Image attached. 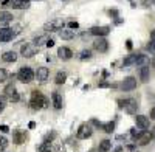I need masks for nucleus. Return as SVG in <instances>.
Here are the masks:
<instances>
[{"mask_svg": "<svg viewBox=\"0 0 155 152\" xmlns=\"http://www.w3.org/2000/svg\"><path fill=\"white\" fill-rule=\"evenodd\" d=\"M135 87H137V79L134 78V76H127V78L121 82V90L123 92H130Z\"/></svg>", "mask_w": 155, "mask_h": 152, "instance_id": "obj_6", "label": "nucleus"}, {"mask_svg": "<svg viewBox=\"0 0 155 152\" xmlns=\"http://www.w3.org/2000/svg\"><path fill=\"white\" fill-rule=\"evenodd\" d=\"M126 45H127V50H132V41H126Z\"/></svg>", "mask_w": 155, "mask_h": 152, "instance_id": "obj_42", "label": "nucleus"}, {"mask_svg": "<svg viewBox=\"0 0 155 152\" xmlns=\"http://www.w3.org/2000/svg\"><path fill=\"white\" fill-rule=\"evenodd\" d=\"M12 8L16 9H28L30 0H12Z\"/></svg>", "mask_w": 155, "mask_h": 152, "instance_id": "obj_18", "label": "nucleus"}, {"mask_svg": "<svg viewBox=\"0 0 155 152\" xmlns=\"http://www.w3.org/2000/svg\"><path fill=\"white\" fill-rule=\"evenodd\" d=\"M2 59L5 61V62H16L17 61V53L16 51H5L3 55H2Z\"/></svg>", "mask_w": 155, "mask_h": 152, "instance_id": "obj_19", "label": "nucleus"}, {"mask_svg": "<svg viewBox=\"0 0 155 152\" xmlns=\"http://www.w3.org/2000/svg\"><path fill=\"white\" fill-rule=\"evenodd\" d=\"M93 48L99 53H106L109 50V41L106 39V37H98V39L93 42Z\"/></svg>", "mask_w": 155, "mask_h": 152, "instance_id": "obj_5", "label": "nucleus"}, {"mask_svg": "<svg viewBox=\"0 0 155 152\" xmlns=\"http://www.w3.org/2000/svg\"><path fill=\"white\" fill-rule=\"evenodd\" d=\"M135 121H137V126L141 129V131H144L149 127V118L144 117V115H137L135 117Z\"/></svg>", "mask_w": 155, "mask_h": 152, "instance_id": "obj_14", "label": "nucleus"}, {"mask_svg": "<svg viewBox=\"0 0 155 152\" xmlns=\"http://www.w3.org/2000/svg\"><path fill=\"white\" fill-rule=\"evenodd\" d=\"M112 149V141L110 140H102L99 143V152H109Z\"/></svg>", "mask_w": 155, "mask_h": 152, "instance_id": "obj_23", "label": "nucleus"}, {"mask_svg": "<svg viewBox=\"0 0 155 152\" xmlns=\"http://www.w3.org/2000/svg\"><path fill=\"white\" fill-rule=\"evenodd\" d=\"M149 64H150V59H149L147 55H138L137 56L135 65H138V67H149Z\"/></svg>", "mask_w": 155, "mask_h": 152, "instance_id": "obj_16", "label": "nucleus"}, {"mask_svg": "<svg viewBox=\"0 0 155 152\" xmlns=\"http://www.w3.org/2000/svg\"><path fill=\"white\" fill-rule=\"evenodd\" d=\"M127 149H129V150H135V146H134V144H129Z\"/></svg>", "mask_w": 155, "mask_h": 152, "instance_id": "obj_47", "label": "nucleus"}, {"mask_svg": "<svg viewBox=\"0 0 155 152\" xmlns=\"http://www.w3.org/2000/svg\"><path fill=\"white\" fill-rule=\"evenodd\" d=\"M115 152H123V147H121V146H120V147H116V149H115Z\"/></svg>", "mask_w": 155, "mask_h": 152, "instance_id": "obj_48", "label": "nucleus"}, {"mask_svg": "<svg viewBox=\"0 0 155 152\" xmlns=\"http://www.w3.org/2000/svg\"><path fill=\"white\" fill-rule=\"evenodd\" d=\"M12 22V14L8 11H0V23L5 25V23H9Z\"/></svg>", "mask_w": 155, "mask_h": 152, "instance_id": "obj_21", "label": "nucleus"}, {"mask_svg": "<svg viewBox=\"0 0 155 152\" xmlns=\"http://www.w3.org/2000/svg\"><path fill=\"white\" fill-rule=\"evenodd\" d=\"M149 76H150L149 67H141L140 68V79H141V82H147L149 81Z\"/></svg>", "mask_w": 155, "mask_h": 152, "instance_id": "obj_22", "label": "nucleus"}, {"mask_svg": "<svg viewBox=\"0 0 155 152\" xmlns=\"http://www.w3.org/2000/svg\"><path fill=\"white\" fill-rule=\"evenodd\" d=\"M153 65H155V59H153Z\"/></svg>", "mask_w": 155, "mask_h": 152, "instance_id": "obj_51", "label": "nucleus"}, {"mask_svg": "<svg viewBox=\"0 0 155 152\" xmlns=\"http://www.w3.org/2000/svg\"><path fill=\"white\" fill-rule=\"evenodd\" d=\"M12 37H16L14 36V33H12V30L11 28H8V27H5V28H2L0 30V42H9Z\"/></svg>", "mask_w": 155, "mask_h": 152, "instance_id": "obj_8", "label": "nucleus"}, {"mask_svg": "<svg viewBox=\"0 0 155 152\" xmlns=\"http://www.w3.org/2000/svg\"><path fill=\"white\" fill-rule=\"evenodd\" d=\"M110 33V27H93L90 30V34L98 36V37H106Z\"/></svg>", "mask_w": 155, "mask_h": 152, "instance_id": "obj_9", "label": "nucleus"}, {"mask_svg": "<svg viewBox=\"0 0 155 152\" xmlns=\"http://www.w3.org/2000/svg\"><path fill=\"white\" fill-rule=\"evenodd\" d=\"M0 131H2V132H5V134H6V132L9 131V127H8V126H0Z\"/></svg>", "mask_w": 155, "mask_h": 152, "instance_id": "obj_41", "label": "nucleus"}, {"mask_svg": "<svg viewBox=\"0 0 155 152\" xmlns=\"http://www.w3.org/2000/svg\"><path fill=\"white\" fill-rule=\"evenodd\" d=\"M99 87H110V84H107V82H101Z\"/></svg>", "mask_w": 155, "mask_h": 152, "instance_id": "obj_46", "label": "nucleus"}, {"mask_svg": "<svg viewBox=\"0 0 155 152\" xmlns=\"http://www.w3.org/2000/svg\"><path fill=\"white\" fill-rule=\"evenodd\" d=\"M65 79H67V73L65 71H59L56 74V78H54V82L56 84H64V82H65Z\"/></svg>", "mask_w": 155, "mask_h": 152, "instance_id": "obj_24", "label": "nucleus"}, {"mask_svg": "<svg viewBox=\"0 0 155 152\" xmlns=\"http://www.w3.org/2000/svg\"><path fill=\"white\" fill-rule=\"evenodd\" d=\"M118 106H120V109H124V106H126V99H118Z\"/></svg>", "mask_w": 155, "mask_h": 152, "instance_id": "obj_39", "label": "nucleus"}, {"mask_svg": "<svg viewBox=\"0 0 155 152\" xmlns=\"http://www.w3.org/2000/svg\"><path fill=\"white\" fill-rule=\"evenodd\" d=\"M11 30H12V33H14V36H17V34L20 33V30H22V27H20V25H14V27H12Z\"/></svg>", "mask_w": 155, "mask_h": 152, "instance_id": "obj_36", "label": "nucleus"}, {"mask_svg": "<svg viewBox=\"0 0 155 152\" xmlns=\"http://www.w3.org/2000/svg\"><path fill=\"white\" fill-rule=\"evenodd\" d=\"M48 76H50V70L47 67H39L37 71L34 73V78H37V81H41V82L47 81Z\"/></svg>", "mask_w": 155, "mask_h": 152, "instance_id": "obj_10", "label": "nucleus"}, {"mask_svg": "<svg viewBox=\"0 0 155 152\" xmlns=\"http://www.w3.org/2000/svg\"><path fill=\"white\" fill-rule=\"evenodd\" d=\"M8 79V73L5 68H0V82H5Z\"/></svg>", "mask_w": 155, "mask_h": 152, "instance_id": "obj_32", "label": "nucleus"}, {"mask_svg": "<svg viewBox=\"0 0 155 152\" xmlns=\"http://www.w3.org/2000/svg\"><path fill=\"white\" fill-rule=\"evenodd\" d=\"M68 28L70 30H76V28H79V23H78V22H70L68 23Z\"/></svg>", "mask_w": 155, "mask_h": 152, "instance_id": "obj_37", "label": "nucleus"}, {"mask_svg": "<svg viewBox=\"0 0 155 152\" xmlns=\"http://www.w3.org/2000/svg\"><path fill=\"white\" fill-rule=\"evenodd\" d=\"M150 118H152V120H155V107L150 110Z\"/></svg>", "mask_w": 155, "mask_h": 152, "instance_id": "obj_45", "label": "nucleus"}, {"mask_svg": "<svg viewBox=\"0 0 155 152\" xmlns=\"http://www.w3.org/2000/svg\"><path fill=\"white\" fill-rule=\"evenodd\" d=\"M90 58H92V50H82L81 55H79L81 61H85V59H90Z\"/></svg>", "mask_w": 155, "mask_h": 152, "instance_id": "obj_29", "label": "nucleus"}, {"mask_svg": "<svg viewBox=\"0 0 155 152\" xmlns=\"http://www.w3.org/2000/svg\"><path fill=\"white\" fill-rule=\"evenodd\" d=\"M6 103H8V98H6L5 95H2V96H0V113H2V112L5 110Z\"/></svg>", "mask_w": 155, "mask_h": 152, "instance_id": "obj_31", "label": "nucleus"}, {"mask_svg": "<svg viewBox=\"0 0 155 152\" xmlns=\"http://www.w3.org/2000/svg\"><path fill=\"white\" fill-rule=\"evenodd\" d=\"M59 36H61V39H64V41H70V39L74 37V30H61Z\"/></svg>", "mask_w": 155, "mask_h": 152, "instance_id": "obj_20", "label": "nucleus"}, {"mask_svg": "<svg viewBox=\"0 0 155 152\" xmlns=\"http://www.w3.org/2000/svg\"><path fill=\"white\" fill-rule=\"evenodd\" d=\"M146 48L149 50V51H152V53H155V42L153 41H150L147 45H146Z\"/></svg>", "mask_w": 155, "mask_h": 152, "instance_id": "obj_34", "label": "nucleus"}, {"mask_svg": "<svg viewBox=\"0 0 155 152\" xmlns=\"http://www.w3.org/2000/svg\"><path fill=\"white\" fill-rule=\"evenodd\" d=\"M124 109H126V112L127 113H137V109H138V103H137V99H134V98H129V99H126V106H124Z\"/></svg>", "mask_w": 155, "mask_h": 152, "instance_id": "obj_12", "label": "nucleus"}, {"mask_svg": "<svg viewBox=\"0 0 155 152\" xmlns=\"http://www.w3.org/2000/svg\"><path fill=\"white\" fill-rule=\"evenodd\" d=\"M141 132H143V131H137V129H132V131H130V135L134 137V140H138V137L141 135Z\"/></svg>", "mask_w": 155, "mask_h": 152, "instance_id": "obj_33", "label": "nucleus"}, {"mask_svg": "<svg viewBox=\"0 0 155 152\" xmlns=\"http://www.w3.org/2000/svg\"><path fill=\"white\" fill-rule=\"evenodd\" d=\"M2 6H12V0H3V3H2Z\"/></svg>", "mask_w": 155, "mask_h": 152, "instance_id": "obj_38", "label": "nucleus"}, {"mask_svg": "<svg viewBox=\"0 0 155 152\" xmlns=\"http://www.w3.org/2000/svg\"><path fill=\"white\" fill-rule=\"evenodd\" d=\"M150 41H153V42H155V30H152V31H150Z\"/></svg>", "mask_w": 155, "mask_h": 152, "instance_id": "obj_43", "label": "nucleus"}, {"mask_svg": "<svg viewBox=\"0 0 155 152\" xmlns=\"http://www.w3.org/2000/svg\"><path fill=\"white\" fill-rule=\"evenodd\" d=\"M36 53H37V48H36V45L25 44V45H22V48H20V55H22L23 58H33Z\"/></svg>", "mask_w": 155, "mask_h": 152, "instance_id": "obj_7", "label": "nucleus"}, {"mask_svg": "<svg viewBox=\"0 0 155 152\" xmlns=\"http://www.w3.org/2000/svg\"><path fill=\"white\" fill-rule=\"evenodd\" d=\"M8 99H9V101H12V103H17V101H19V99H20V96H19V93H17V92H16V93H14V95H11V96H9V98H8Z\"/></svg>", "mask_w": 155, "mask_h": 152, "instance_id": "obj_35", "label": "nucleus"}, {"mask_svg": "<svg viewBox=\"0 0 155 152\" xmlns=\"http://www.w3.org/2000/svg\"><path fill=\"white\" fill-rule=\"evenodd\" d=\"M17 78L23 82V84H30L34 79V71L30 67H22L17 73Z\"/></svg>", "mask_w": 155, "mask_h": 152, "instance_id": "obj_2", "label": "nucleus"}, {"mask_svg": "<svg viewBox=\"0 0 155 152\" xmlns=\"http://www.w3.org/2000/svg\"><path fill=\"white\" fill-rule=\"evenodd\" d=\"M152 138H155V127H153V131H152Z\"/></svg>", "mask_w": 155, "mask_h": 152, "instance_id": "obj_50", "label": "nucleus"}, {"mask_svg": "<svg viewBox=\"0 0 155 152\" xmlns=\"http://www.w3.org/2000/svg\"><path fill=\"white\" fill-rule=\"evenodd\" d=\"M150 140H152V134L150 132H147V131H143L141 132V135L138 137V144L140 146H146V144H149L150 143Z\"/></svg>", "mask_w": 155, "mask_h": 152, "instance_id": "obj_13", "label": "nucleus"}, {"mask_svg": "<svg viewBox=\"0 0 155 152\" xmlns=\"http://www.w3.org/2000/svg\"><path fill=\"white\" fill-rule=\"evenodd\" d=\"M53 45H54V41H53V39H50V41L47 42V47H53Z\"/></svg>", "mask_w": 155, "mask_h": 152, "instance_id": "obj_44", "label": "nucleus"}, {"mask_svg": "<svg viewBox=\"0 0 155 152\" xmlns=\"http://www.w3.org/2000/svg\"><path fill=\"white\" fill-rule=\"evenodd\" d=\"M51 99H53V106H54V109H62V96H61V93L59 92H53L51 93Z\"/></svg>", "mask_w": 155, "mask_h": 152, "instance_id": "obj_17", "label": "nucleus"}, {"mask_svg": "<svg viewBox=\"0 0 155 152\" xmlns=\"http://www.w3.org/2000/svg\"><path fill=\"white\" fill-rule=\"evenodd\" d=\"M137 56H138V55H130V56H127V58L123 61V65H124V67H127V65H132V64H135Z\"/></svg>", "mask_w": 155, "mask_h": 152, "instance_id": "obj_28", "label": "nucleus"}, {"mask_svg": "<svg viewBox=\"0 0 155 152\" xmlns=\"http://www.w3.org/2000/svg\"><path fill=\"white\" fill-rule=\"evenodd\" d=\"M109 14L113 16V17H116V16H118V11H116V9H110V11H109Z\"/></svg>", "mask_w": 155, "mask_h": 152, "instance_id": "obj_40", "label": "nucleus"}, {"mask_svg": "<svg viewBox=\"0 0 155 152\" xmlns=\"http://www.w3.org/2000/svg\"><path fill=\"white\" fill-rule=\"evenodd\" d=\"M41 152H51L50 149H41Z\"/></svg>", "mask_w": 155, "mask_h": 152, "instance_id": "obj_49", "label": "nucleus"}, {"mask_svg": "<svg viewBox=\"0 0 155 152\" xmlns=\"http://www.w3.org/2000/svg\"><path fill=\"white\" fill-rule=\"evenodd\" d=\"M50 39H48V36L47 34H44V36H39V37H36V39H34V45H42V44H45L47 45V42H48Z\"/></svg>", "mask_w": 155, "mask_h": 152, "instance_id": "obj_27", "label": "nucleus"}, {"mask_svg": "<svg viewBox=\"0 0 155 152\" xmlns=\"http://www.w3.org/2000/svg\"><path fill=\"white\" fill-rule=\"evenodd\" d=\"M58 56H59V59H62V61H68V59L73 58V51H71L68 47H61V48L58 50Z\"/></svg>", "mask_w": 155, "mask_h": 152, "instance_id": "obj_11", "label": "nucleus"}, {"mask_svg": "<svg viewBox=\"0 0 155 152\" xmlns=\"http://www.w3.org/2000/svg\"><path fill=\"white\" fill-rule=\"evenodd\" d=\"M153 3H155V0H153Z\"/></svg>", "mask_w": 155, "mask_h": 152, "instance_id": "obj_53", "label": "nucleus"}, {"mask_svg": "<svg viewBox=\"0 0 155 152\" xmlns=\"http://www.w3.org/2000/svg\"><path fill=\"white\" fill-rule=\"evenodd\" d=\"M30 104L33 109H44V107H48V98H45L41 92L34 90L31 93V101Z\"/></svg>", "mask_w": 155, "mask_h": 152, "instance_id": "obj_1", "label": "nucleus"}, {"mask_svg": "<svg viewBox=\"0 0 155 152\" xmlns=\"http://www.w3.org/2000/svg\"><path fill=\"white\" fill-rule=\"evenodd\" d=\"M0 2H2V0H0Z\"/></svg>", "mask_w": 155, "mask_h": 152, "instance_id": "obj_54", "label": "nucleus"}, {"mask_svg": "<svg viewBox=\"0 0 155 152\" xmlns=\"http://www.w3.org/2000/svg\"><path fill=\"white\" fill-rule=\"evenodd\" d=\"M17 90H16V85L14 84H8L6 87H5V96L6 98H9L11 95H14Z\"/></svg>", "mask_w": 155, "mask_h": 152, "instance_id": "obj_25", "label": "nucleus"}, {"mask_svg": "<svg viewBox=\"0 0 155 152\" xmlns=\"http://www.w3.org/2000/svg\"><path fill=\"white\" fill-rule=\"evenodd\" d=\"M64 27H65V22L62 19H53L44 25V30L45 31H61L64 30Z\"/></svg>", "mask_w": 155, "mask_h": 152, "instance_id": "obj_3", "label": "nucleus"}, {"mask_svg": "<svg viewBox=\"0 0 155 152\" xmlns=\"http://www.w3.org/2000/svg\"><path fill=\"white\" fill-rule=\"evenodd\" d=\"M92 134H93L92 126H90L88 123H84V124H81V126H79V129H78V134H76V137L79 138V140H85V138L92 137Z\"/></svg>", "mask_w": 155, "mask_h": 152, "instance_id": "obj_4", "label": "nucleus"}, {"mask_svg": "<svg viewBox=\"0 0 155 152\" xmlns=\"http://www.w3.org/2000/svg\"><path fill=\"white\" fill-rule=\"evenodd\" d=\"M25 140H27V134L23 131H14V134H12V141L16 144H22V143H25Z\"/></svg>", "mask_w": 155, "mask_h": 152, "instance_id": "obj_15", "label": "nucleus"}, {"mask_svg": "<svg viewBox=\"0 0 155 152\" xmlns=\"http://www.w3.org/2000/svg\"><path fill=\"white\" fill-rule=\"evenodd\" d=\"M8 144H9L8 138H6V137H2V135H0V150H5V149L8 147Z\"/></svg>", "mask_w": 155, "mask_h": 152, "instance_id": "obj_30", "label": "nucleus"}, {"mask_svg": "<svg viewBox=\"0 0 155 152\" xmlns=\"http://www.w3.org/2000/svg\"><path fill=\"white\" fill-rule=\"evenodd\" d=\"M102 131H104L106 134H112L115 131V123L113 121H109L106 124H102Z\"/></svg>", "mask_w": 155, "mask_h": 152, "instance_id": "obj_26", "label": "nucleus"}, {"mask_svg": "<svg viewBox=\"0 0 155 152\" xmlns=\"http://www.w3.org/2000/svg\"><path fill=\"white\" fill-rule=\"evenodd\" d=\"M62 2H67V0H62Z\"/></svg>", "mask_w": 155, "mask_h": 152, "instance_id": "obj_52", "label": "nucleus"}]
</instances>
